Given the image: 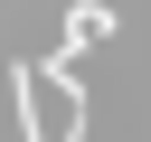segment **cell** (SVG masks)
<instances>
[{
	"mask_svg": "<svg viewBox=\"0 0 151 142\" xmlns=\"http://www.w3.org/2000/svg\"><path fill=\"white\" fill-rule=\"evenodd\" d=\"M9 95L19 104H38V57H19L9 66ZM66 114H85V95H66ZM28 142H85L76 123H57V114H28Z\"/></svg>",
	"mask_w": 151,
	"mask_h": 142,
	"instance_id": "6da1fadb",
	"label": "cell"
},
{
	"mask_svg": "<svg viewBox=\"0 0 151 142\" xmlns=\"http://www.w3.org/2000/svg\"><path fill=\"white\" fill-rule=\"evenodd\" d=\"M104 28H113V9H104V0H76V9H66V38H57V57H76V66H85V47H94Z\"/></svg>",
	"mask_w": 151,
	"mask_h": 142,
	"instance_id": "7a4b0ae2",
	"label": "cell"
}]
</instances>
